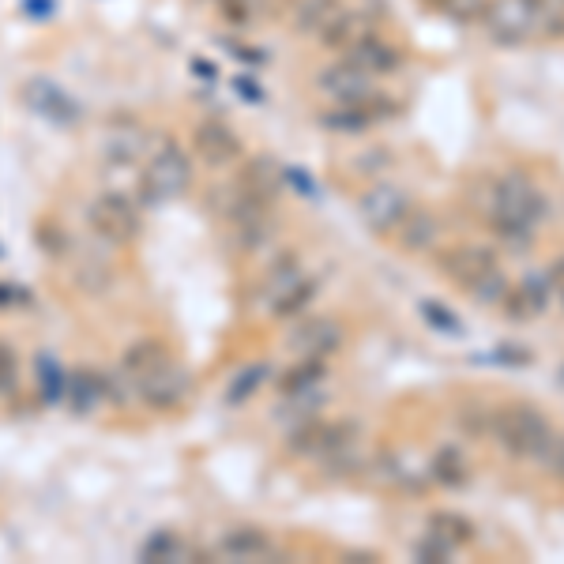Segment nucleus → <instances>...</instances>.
Returning <instances> with one entry per match:
<instances>
[{"label": "nucleus", "mask_w": 564, "mask_h": 564, "mask_svg": "<svg viewBox=\"0 0 564 564\" xmlns=\"http://www.w3.org/2000/svg\"><path fill=\"white\" fill-rule=\"evenodd\" d=\"M489 433L497 437L508 455L516 459H546V452L553 448V425L546 414H538L534 407H497L493 410V425Z\"/></svg>", "instance_id": "f257e3e1"}, {"label": "nucleus", "mask_w": 564, "mask_h": 564, "mask_svg": "<svg viewBox=\"0 0 564 564\" xmlns=\"http://www.w3.org/2000/svg\"><path fill=\"white\" fill-rule=\"evenodd\" d=\"M316 286L313 279H305V271L294 256H279V264L271 267V279H267V309L282 320L298 316L309 301H313Z\"/></svg>", "instance_id": "f03ea898"}, {"label": "nucleus", "mask_w": 564, "mask_h": 564, "mask_svg": "<svg viewBox=\"0 0 564 564\" xmlns=\"http://www.w3.org/2000/svg\"><path fill=\"white\" fill-rule=\"evenodd\" d=\"M493 215H504V219H516V222H534L546 215V196L534 188L531 177L523 173H508L493 185V196H489V219Z\"/></svg>", "instance_id": "7ed1b4c3"}, {"label": "nucleus", "mask_w": 564, "mask_h": 564, "mask_svg": "<svg viewBox=\"0 0 564 564\" xmlns=\"http://www.w3.org/2000/svg\"><path fill=\"white\" fill-rule=\"evenodd\" d=\"M87 222H91V230L98 237L121 245V241H132L140 234V207L132 204V196L121 192V188L117 192H102L87 207Z\"/></svg>", "instance_id": "20e7f679"}, {"label": "nucleus", "mask_w": 564, "mask_h": 564, "mask_svg": "<svg viewBox=\"0 0 564 564\" xmlns=\"http://www.w3.org/2000/svg\"><path fill=\"white\" fill-rule=\"evenodd\" d=\"M482 23H486V31L493 42L519 46V42H527L531 31L538 27V8H534L531 0H489Z\"/></svg>", "instance_id": "39448f33"}, {"label": "nucleus", "mask_w": 564, "mask_h": 564, "mask_svg": "<svg viewBox=\"0 0 564 564\" xmlns=\"http://www.w3.org/2000/svg\"><path fill=\"white\" fill-rule=\"evenodd\" d=\"M188 158L181 147H173V143H162L155 155L147 158V170H143V192L147 196H155V200H170L177 192H185L188 188Z\"/></svg>", "instance_id": "423d86ee"}, {"label": "nucleus", "mask_w": 564, "mask_h": 564, "mask_svg": "<svg viewBox=\"0 0 564 564\" xmlns=\"http://www.w3.org/2000/svg\"><path fill=\"white\" fill-rule=\"evenodd\" d=\"M361 219H365V226L373 230V234H395V226L407 219L410 211V200L403 188L395 185H373L365 196H361Z\"/></svg>", "instance_id": "0eeeda50"}, {"label": "nucleus", "mask_w": 564, "mask_h": 564, "mask_svg": "<svg viewBox=\"0 0 564 564\" xmlns=\"http://www.w3.org/2000/svg\"><path fill=\"white\" fill-rule=\"evenodd\" d=\"M132 380H136V392H140L143 403H147V407H155V410L177 407L188 392V376L181 373L170 358L158 361L155 369H147V373L132 376Z\"/></svg>", "instance_id": "6e6552de"}, {"label": "nucleus", "mask_w": 564, "mask_h": 564, "mask_svg": "<svg viewBox=\"0 0 564 564\" xmlns=\"http://www.w3.org/2000/svg\"><path fill=\"white\" fill-rule=\"evenodd\" d=\"M437 267L444 279H452L455 286L470 290L474 282L486 279L489 271L497 267V252L489 249V245H455V249L440 252Z\"/></svg>", "instance_id": "1a4fd4ad"}, {"label": "nucleus", "mask_w": 564, "mask_h": 564, "mask_svg": "<svg viewBox=\"0 0 564 564\" xmlns=\"http://www.w3.org/2000/svg\"><path fill=\"white\" fill-rule=\"evenodd\" d=\"M316 91L328 94L335 106H354V102H365L373 94V76L354 61H339L316 76Z\"/></svg>", "instance_id": "9d476101"}, {"label": "nucleus", "mask_w": 564, "mask_h": 564, "mask_svg": "<svg viewBox=\"0 0 564 564\" xmlns=\"http://www.w3.org/2000/svg\"><path fill=\"white\" fill-rule=\"evenodd\" d=\"M290 346L301 358H328L343 346V328L331 316H309L290 331Z\"/></svg>", "instance_id": "9b49d317"}, {"label": "nucleus", "mask_w": 564, "mask_h": 564, "mask_svg": "<svg viewBox=\"0 0 564 564\" xmlns=\"http://www.w3.org/2000/svg\"><path fill=\"white\" fill-rule=\"evenodd\" d=\"M501 305H504V313H508V320H516V324H531L534 316L546 313L549 279L531 275V279H523L519 286H508V294H504Z\"/></svg>", "instance_id": "f8f14e48"}, {"label": "nucleus", "mask_w": 564, "mask_h": 564, "mask_svg": "<svg viewBox=\"0 0 564 564\" xmlns=\"http://www.w3.org/2000/svg\"><path fill=\"white\" fill-rule=\"evenodd\" d=\"M196 151H200L207 166L222 170V166H234L241 158V140H237L234 128H226L222 121H211V125L196 128Z\"/></svg>", "instance_id": "ddd939ff"}, {"label": "nucleus", "mask_w": 564, "mask_h": 564, "mask_svg": "<svg viewBox=\"0 0 564 564\" xmlns=\"http://www.w3.org/2000/svg\"><path fill=\"white\" fill-rule=\"evenodd\" d=\"M365 34H373V23H369V16L365 12H346V8H339L335 16L320 27V42H324V49H354L365 38Z\"/></svg>", "instance_id": "4468645a"}, {"label": "nucleus", "mask_w": 564, "mask_h": 564, "mask_svg": "<svg viewBox=\"0 0 564 564\" xmlns=\"http://www.w3.org/2000/svg\"><path fill=\"white\" fill-rule=\"evenodd\" d=\"M346 61H354L358 68H365L369 76H384V72H395V68L403 64V53H399L392 42H384V38H376V34H365L358 46L346 49Z\"/></svg>", "instance_id": "2eb2a0df"}, {"label": "nucleus", "mask_w": 564, "mask_h": 564, "mask_svg": "<svg viewBox=\"0 0 564 564\" xmlns=\"http://www.w3.org/2000/svg\"><path fill=\"white\" fill-rule=\"evenodd\" d=\"M222 553L234 561H264L275 553V542L256 527H241V531H230L222 538Z\"/></svg>", "instance_id": "dca6fc26"}, {"label": "nucleus", "mask_w": 564, "mask_h": 564, "mask_svg": "<svg viewBox=\"0 0 564 564\" xmlns=\"http://www.w3.org/2000/svg\"><path fill=\"white\" fill-rule=\"evenodd\" d=\"M395 237L407 252H422L437 241V219L429 211H407V219L395 226Z\"/></svg>", "instance_id": "f3484780"}, {"label": "nucleus", "mask_w": 564, "mask_h": 564, "mask_svg": "<svg viewBox=\"0 0 564 564\" xmlns=\"http://www.w3.org/2000/svg\"><path fill=\"white\" fill-rule=\"evenodd\" d=\"M429 534H437L440 542H448L452 549L474 542V523L459 512H433L429 516Z\"/></svg>", "instance_id": "a211bd4d"}, {"label": "nucleus", "mask_w": 564, "mask_h": 564, "mask_svg": "<svg viewBox=\"0 0 564 564\" xmlns=\"http://www.w3.org/2000/svg\"><path fill=\"white\" fill-rule=\"evenodd\" d=\"M429 470H433V478H437L440 486H467L470 470H467V459L459 455V448H440L437 455H433V463H429Z\"/></svg>", "instance_id": "6ab92c4d"}, {"label": "nucleus", "mask_w": 564, "mask_h": 564, "mask_svg": "<svg viewBox=\"0 0 564 564\" xmlns=\"http://www.w3.org/2000/svg\"><path fill=\"white\" fill-rule=\"evenodd\" d=\"M328 376V365L324 358H301V365H294L290 373L282 376V392L286 395H298V392H309L313 384H320Z\"/></svg>", "instance_id": "aec40b11"}, {"label": "nucleus", "mask_w": 564, "mask_h": 564, "mask_svg": "<svg viewBox=\"0 0 564 564\" xmlns=\"http://www.w3.org/2000/svg\"><path fill=\"white\" fill-rule=\"evenodd\" d=\"M324 125L335 128V132H361V128L373 125V113L365 102H354V106H335L331 113H324Z\"/></svg>", "instance_id": "412c9836"}, {"label": "nucleus", "mask_w": 564, "mask_h": 564, "mask_svg": "<svg viewBox=\"0 0 564 564\" xmlns=\"http://www.w3.org/2000/svg\"><path fill=\"white\" fill-rule=\"evenodd\" d=\"M343 4L339 0H301L298 4V31L320 34V27L328 23Z\"/></svg>", "instance_id": "4be33fe9"}, {"label": "nucleus", "mask_w": 564, "mask_h": 564, "mask_svg": "<svg viewBox=\"0 0 564 564\" xmlns=\"http://www.w3.org/2000/svg\"><path fill=\"white\" fill-rule=\"evenodd\" d=\"M158 361H166V350L158 343H136L125 350V358H121V369H125L128 376H140L147 373V369H155Z\"/></svg>", "instance_id": "5701e85b"}, {"label": "nucleus", "mask_w": 564, "mask_h": 564, "mask_svg": "<svg viewBox=\"0 0 564 564\" xmlns=\"http://www.w3.org/2000/svg\"><path fill=\"white\" fill-rule=\"evenodd\" d=\"M267 373H271V369H267L264 361H256V365H249V369H241L226 399H230V403H249L252 392H260V388H264Z\"/></svg>", "instance_id": "b1692460"}, {"label": "nucleus", "mask_w": 564, "mask_h": 564, "mask_svg": "<svg viewBox=\"0 0 564 564\" xmlns=\"http://www.w3.org/2000/svg\"><path fill=\"white\" fill-rule=\"evenodd\" d=\"M508 286H512V282L504 279L501 267H493L486 279H478L474 286H470V298L482 301V305H501L504 294H508Z\"/></svg>", "instance_id": "393cba45"}, {"label": "nucleus", "mask_w": 564, "mask_h": 564, "mask_svg": "<svg viewBox=\"0 0 564 564\" xmlns=\"http://www.w3.org/2000/svg\"><path fill=\"white\" fill-rule=\"evenodd\" d=\"M418 309H422V316L437 331H448V335H463V331H467V328H463V320H459V316H455L448 305H440V301H422Z\"/></svg>", "instance_id": "a878e982"}, {"label": "nucleus", "mask_w": 564, "mask_h": 564, "mask_svg": "<svg viewBox=\"0 0 564 564\" xmlns=\"http://www.w3.org/2000/svg\"><path fill=\"white\" fill-rule=\"evenodd\" d=\"M493 234L508 241L512 249H527L531 245V226L527 222H516V219H504V215H493Z\"/></svg>", "instance_id": "bb28decb"}, {"label": "nucleus", "mask_w": 564, "mask_h": 564, "mask_svg": "<svg viewBox=\"0 0 564 564\" xmlns=\"http://www.w3.org/2000/svg\"><path fill=\"white\" fill-rule=\"evenodd\" d=\"M489 0H444L440 4V12L455 23H478V19L486 16Z\"/></svg>", "instance_id": "cd10ccee"}, {"label": "nucleus", "mask_w": 564, "mask_h": 564, "mask_svg": "<svg viewBox=\"0 0 564 564\" xmlns=\"http://www.w3.org/2000/svg\"><path fill=\"white\" fill-rule=\"evenodd\" d=\"M455 418H459V425H463L467 433H489V425H493V410L482 407V403H470V407H463Z\"/></svg>", "instance_id": "c85d7f7f"}, {"label": "nucleus", "mask_w": 564, "mask_h": 564, "mask_svg": "<svg viewBox=\"0 0 564 564\" xmlns=\"http://www.w3.org/2000/svg\"><path fill=\"white\" fill-rule=\"evenodd\" d=\"M455 549L448 546V542H440L437 534H425L422 542H418V546H414V557H418V561H429V564H440V561H448V557H452Z\"/></svg>", "instance_id": "c756f323"}, {"label": "nucleus", "mask_w": 564, "mask_h": 564, "mask_svg": "<svg viewBox=\"0 0 564 564\" xmlns=\"http://www.w3.org/2000/svg\"><path fill=\"white\" fill-rule=\"evenodd\" d=\"M493 361H501V365H531L534 354H531V350H527V346L504 343V346H497V354H493Z\"/></svg>", "instance_id": "7c9ffc66"}, {"label": "nucleus", "mask_w": 564, "mask_h": 564, "mask_svg": "<svg viewBox=\"0 0 564 564\" xmlns=\"http://www.w3.org/2000/svg\"><path fill=\"white\" fill-rule=\"evenodd\" d=\"M0 388H4V392L16 388V358H12L8 346H0Z\"/></svg>", "instance_id": "2f4dec72"}, {"label": "nucleus", "mask_w": 564, "mask_h": 564, "mask_svg": "<svg viewBox=\"0 0 564 564\" xmlns=\"http://www.w3.org/2000/svg\"><path fill=\"white\" fill-rule=\"evenodd\" d=\"M546 459H549V470H553V478H561V482H564V437L561 440L553 437V448L546 452Z\"/></svg>", "instance_id": "473e14b6"}, {"label": "nucleus", "mask_w": 564, "mask_h": 564, "mask_svg": "<svg viewBox=\"0 0 564 564\" xmlns=\"http://www.w3.org/2000/svg\"><path fill=\"white\" fill-rule=\"evenodd\" d=\"M546 279L553 282L557 290H561V286H564V256H561V260H557V264H553V267H549V275H546Z\"/></svg>", "instance_id": "72a5a7b5"}, {"label": "nucleus", "mask_w": 564, "mask_h": 564, "mask_svg": "<svg viewBox=\"0 0 564 564\" xmlns=\"http://www.w3.org/2000/svg\"><path fill=\"white\" fill-rule=\"evenodd\" d=\"M422 4H429V8H440V4H444V0H422Z\"/></svg>", "instance_id": "f704fd0d"}, {"label": "nucleus", "mask_w": 564, "mask_h": 564, "mask_svg": "<svg viewBox=\"0 0 564 564\" xmlns=\"http://www.w3.org/2000/svg\"><path fill=\"white\" fill-rule=\"evenodd\" d=\"M531 4H534V8H542V4H546V0H531Z\"/></svg>", "instance_id": "c9c22d12"}, {"label": "nucleus", "mask_w": 564, "mask_h": 564, "mask_svg": "<svg viewBox=\"0 0 564 564\" xmlns=\"http://www.w3.org/2000/svg\"><path fill=\"white\" fill-rule=\"evenodd\" d=\"M561 384H564V365H561Z\"/></svg>", "instance_id": "e433bc0d"}, {"label": "nucleus", "mask_w": 564, "mask_h": 564, "mask_svg": "<svg viewBox=\"0 0 564 564\" xmlns=\"http://www.w3.org/2000/svg\"><path fill=\"white\" fill-rule=\"evenodd\" d=\"M557 4H561V8H564V0H557Z\"/></svg>", "instance_id": "4c0bfd02"}, {"label": "nucleus", "mask_w": 564, "mask_h": 564, "mask_svg": "<svg viewBox=\"0 0 564 564\" xmlns=\"http://www.w3.org/2000/svg\"><path fill=\"white\" fill-rule=\"evenodd\" d=\"M561 298H564V286H561Z\"/></svg>", "instance_id": "58836bf2"}]
</instances>
